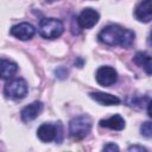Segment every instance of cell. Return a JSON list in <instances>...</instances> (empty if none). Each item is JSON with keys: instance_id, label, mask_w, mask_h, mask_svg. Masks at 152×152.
<instances>
[{"instance_id": "obj_1", "label": "cell", "mask_w": 152, "mask_h": 152, "mask_svg": "<svg viewBox=\"0 0 152 152\" xmlns=\"http://www.w3.org/2000/svg\"><path fill=\"white\" fill-rule=\"evenodd\" d=\"M134 32L127 28H124L119 25H108L103 27L97 38L101 43L109 46H121L129 48L134 42Z\"/></svg>"}, {"instance_id": "obj_15", "label": "cell", "mask_w": 152, "mask_h": 152, "mask_svg": "<svg viewBox=\"0 0 152 152\" xmlns=\"http://www.w3.org/2000/svg\"><path fill=\"white\" fill-rule=\"evenodd\" d=\"M140 132H141V134L144 135V137H146V138H151L152 137V127H151V122L150 121H146V122H144L142 125H141V127H140Z\"/></svg>"}, {"instance_id": "obj_13", "label": "cell", "mask_w": 152, "mask_h": 152, "mask_svg": "<svg viewBox=\"0 0 152 152\" xmlns=\"http://www.w3.org/2000/svg\"><path fill=\"white\" fill-rule=\"evenodd\" d=\"M100 126L109 129H114V131H121L125 128V120L121 115L115 114V115H112L110 118L102 119L100 121Z\"/></svg>"}, {"instance_id": "obj_10", "label": "cell", "mask_w": 152, "mask_h": 152, "mask_svg": "<svg viewBox=\"0 0 152 152\" xmlns=\"http://www.w3.org/2000/svg\"><path fill=\"white\" fill-rule=\"evenodd\" d=\"M18 71V65L15 62L0 58V78L1 80H11Z\"/></svg>"}, {"instance_id": "obj_11", "label": "cell", "mask_w": 152, "mask_h": 152, "mask_svg": "<svg viewBox=\"0 0 152 152\" xmlns=\"http://www.w3.org/2000/svg\"><path fill=\"white\" fill-rule=\"evenodd\" d=\"M135 18L139 21L148 23L152 19V11H151V0H142L135 8Z\"/></svg>"}, {"instance_id": "obj_7", "label": "cell", "mask_w": 152, "mask_h": 152, "mask_svg": "<svg viewBox=\"0 0 152 152\" xmlns=\"http://www.w3.org/2000/svg\"><path fill=\"white\" fill-rule=\"evenodd\" d=\"M99 19L100 14L97 11L93 8H84L77 18V24L81 28H91L97 24Z\"/></svg>"}, {"instance_id": "obj_6", "label": "cell", "mask_w": 152, "mask_h": 152, "mask_svg": "<svg viewBox=\"0 0 152 152\" xmlns=\"http://www.w3.org/2000/svg\"><path fill=\"white\" fill-rule=\"evenodd\" d=\"M59 134V126L53 124H42L37 129V137L43 142H50L58 139Z\"/></svg>"}, {"instance_id": "obj_2", "label": "cell", "mask_w": 152, "mask_h": 152, "mask_svg": "<svg viewBox=\"0 0 152 152\" xmlns=\"http://www.w3.org/2000/svg\"><path fill=\"white\" fill-rule=\"evenodd\" d=\"M91 129V120L88 115H78L69 124V134L74 140H82Z\"/></svg>"}, {"instance_id": "obj_12", "label": "cell", "mask_w": 152, "mask_h": 152, "mask_svg": "<svg viewBox=\"0 0 152 152\" xmlns=\"http://www.w3.org/2000/svg\"><path fill=\"white\" fill-rule=\"evenodd\" d=\"M89 96L99 102L100 104L103 106H116L120 103V99L118 96H114L108 93H102V91H93L89 94Z\"/></svg>"}, {"instance_id": "obj_4", "label": "cell", "mask_w": 152, "mask_h": 152, "mask_svg": "<svg viewBox=\"0 0 152 152\" xmlns=\"http://www.w3.org/2000/svg\"><path fill=\"white\" fill-rule=\"evenodd\" d=\"M27 83L24 78L17 77V78H11L4 87V93L8 99L12 100H20L24 99L27 94Z\"/></svg>"}, {"instance_id": "obj_5", "label": "cell", "mask_w": 152, "mask_h": 152, "mask_svg": "<svg viewBox=\"0 0 152 152\" xmlns=\"http://www.w3.org/2000/svg\"><path fill=\"white\" fill-rule=\"evenodd\" d=\"M96 82L102 87H109L118 80V74L112 66H100L95 74Z\"/></svg>"}, {"instance_id": "obj_18", "label": "cell", "mask_w": 152, "mask_h": 152, "mask_svg": "<svg viewBox=\"0 0 152 152\" xmlns=\"http://www.w3.org/2000/svg\"><path fill=\"white\" fill-rule=\"evenodd\" d=\"M46 2H53V1H57V0H45Z\"/></svg>"}, {"instance_id": "obj_17", "label": "cell", "mask_w": 152, "mask_h": 152, "mask_svg": "<svg viewBox=\"0 0 152 152\" xmlns=\"http://www.w3.org/2000/svg\"><path fill=\"white\" fill-rule=\"evenodd\" d=\"M128 151H140V152H142V151H146V150L141 146H131V147H128Z\"/></svg>"}, {"instance_id": "obj_16", "label": "cell", "mask_w": 152, "mask_h": 152, "mask_svg": "<svg viewBox=\"0 0 152 152\" xmlns=\"http://www.w3.org/2000/svg\"><path fill=\"white\" fill-rule=\"evenodd\" d=\"M103 151H119V147L115 145V144H112V142H109V144H107V145H104L103 146Z\"/></svg>"}, {"instance_id": "obj_3", "label": "cell", "mask_w": 152, "mask_h": 152, "mask_svg": "<svg viewBox=\"0 0 152 152\" xmlns=\"http://www.w3.org/2000/svg\"><path fill=\"white\" fill-rule=\"evenodd\" d=\"M38 30H39V34L43 38L55 39V38H58L63 33L64 25L61 20L56 18H44L40 20Z\"/></svg>"}, {"instance_id": "obj_8", "label": "cell", "mask_w": 152, "mask_h": 152, "mask_svg": "<svg viewBox=\"0 0 152 152\" xmlns=\"http://www.w3.org/2000/svg\"><path fill=\"white\" fill-rule=\"evenodd\" d=\"M10 33L20 40H28L36 34V27L30 23H20L12 26Z\"/></svg>"}, {"instance_id": "obj_9", "label": "cell", "mask_w": 152, "mask_h": 152, "mask_svg": "<svg viewBox=\"0 0 152 152\" xmlns=\"http://www.w3.org/2000/svg\"><path fill=\"white\" fill-rule=\"evenodd\" d=\"M42 110H43V103L39 101H34L21 109V113H20L21 120L24 122L32 121L42 113Z\"/></svg>"}, {"instance_id": "obj_14", "label": "cell", "mask_w": 152, "mask_h": 152, "mask_svg": "<svg viewBox=\"0 0 152 152\" xmlns=\"http://www.w3.org/2000/svg\"><path fill=\"white\" fill-rule=\"evenodd\" d=\"M133 59L139 66H142L145 69L147 75H151V57H150V55L147 52L139 51V52L135 53Z\"/></svg>"}]
</instances>
